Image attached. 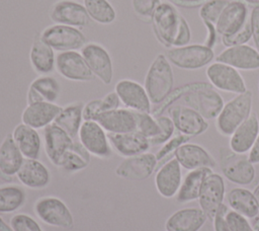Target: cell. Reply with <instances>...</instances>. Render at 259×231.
Wrapping results in <instances>:
<instances>
[{
	"mask_svg": "<svg viewBox=\"0 0 259 231\" xmlns=\"http://www.w3.org/2000/svg\"><path fill=\"white\" fill-rule=\"evenodd\" d=\"M151 20L157 38L165 47L177 48L189 43L191 36L189 25L172 4L160 3Z\"/></svg>",
	"mask_w": 259,
	"mask_h": 231,
	"instance_id": "1",
	"label": "cell"
},
{
	"mask_svg": "<svg viewBox=\"0 0 259 231\" xmlns=\"http://www.w3.org/2000/svg\"><path fill=\"white\" fill-rule=\"evenodd\" d=\"M174 84L173 71L165 55L159 54L151 64L146 78L145 89L151 103H162L171 93Z\"/></svg>",
	"mask_w": 259,
	"mask_h": 231,
	"instance_id": "2",
	"label": "cell"
},
{
	"mask_svg": "<svg viewBox=\"0 0 259 231\" xmlns=\"http://www.w3.org/2000/svg\"><path fill=\"white\" fill-rule=\"evenodd\" d=\"M251 108L252 92L246 90L238 94L224 105L217 117L218 131L225 136H231L250 115Z\"/></svg>",
	"mask_w": 259,
	"mask_h": 231,
	"instance_id": "3",
	"label": "cell"
},
{
	"mask_svg": "<svg viewBox=\"0 0 259 231\" xmlns=\"http://www.w3.org/2000/svg\"><path fill=\"white\" fill-rule=\"evenodd\" d=\"M220 164L224 175L232 182L246 185L255 178L253 163L244 154L234 152L232 149L221 148Z\"/></svg>",
	"mask_w": 259,
	"mask_h": 231,
	"instance_id": "4",
	"label": "cell"
},
{
	"mask_svg": "<svg viewBox=\"0 0 259 231\" xmlns=\"http://www.w3.org/2000/svg\"><path fill=\"white\" fill-rule=\"evenodd\" d=\"M33 210L35 215L50 226L69 229L74 225L73 215L69 207L57 197L39 198L34 203Z\"/></svg>",
	"mask_w": 259,
	"mask_h": 231,
	"instance_id": "5",
	"label": "cell"
},
{
	"mask_svg": "<svg viewBox=\"0 0 259 231\" xmlns=\"http://www.w3.org/2000/svg\"><path fill=\"white\" fill-rule=\"evenodd\" d=\"M184 101L204 120L217 118L224 107L222 96L206 83L186 92Z\"/></svg>",
	"mask_w": 259,
	"mask_h": 231,
	"instance_id": "6",
	"label": "cell"
},
{
	"mask_svg": "<svg viewBox=\"0 0 259 231\" xmlns=\"http://www.w3.org/2000/svg\"><path fill=\"white\" fill-rule=\"evenodd\" d=\"M166 58L178 68L194 70L208 64L213 58V51L204 45H186L169 49Z\"/></svg>",
	"mask_w": 259,
	"mask_h": 231,
	"instance_id": "7",
	"label": "cell"
},
{
	"mask_svg": "<svg viewBox=\"0 0 259 231\" xmlns=\"http://www.w3.org/2000/svg\"><path fill=\"white\" fill-rule=\"evenodd\" d=\"M41 40L53 50L74 51L85 45V35L77 28L65 24H56L47 27L40 34Z\"/></svg>",
	"mask_w": 259,
	"mask_h": 231,
	"instance_id": "8",
	"label": "cell"
},
{
	"mask_svg": "<svg viewBox=\"0 0 259 231\" xmlns=\"http://www.w3.org/2000/svg\"><path fill=\"white\" fill-rule=\"evenodd\" d=\"M78 138L89 154L99 158H108L111 156L112 151L108 137L97 122L84 121L80 127Z\"/></svg>",
	"mask_w": 259,
	"mask_h": 231,
	"instance_id": "9",
	"label": "cell"
},
{
	"mask_svg": "<svg viewBox=\"0 0 259 231\" xmlns=\"http://www.w3.org/2000/svg\"><path fill=\"white\" fill-rule=\"evenodd\" d=\"M206 76L211 85L220 90L238 94L247 90L241 74L230 65L220 62L212 63L206 69Z\"/></svg>",
	"mask_w": 259,
	"mask_h": 231,
	"instance_id": "10",
	"label": "cell"
},
{
	"mask_svg": "<svg viewBox=\"0 0 259 231\" xmlns=\"http://www.w3.org/2000/svg\"><path fill=\"white\" fill-rule=\"evenodd\" d=\"M158 160L152 153H142L126 157L115 169V174L121 178L141 181L147 179L155 170Z\"/></svg>",
	"mask_w": 259,
	"mask_h": 231,
	"instance_id": "11",
	"label": "cell"
},
{
	"mask_svg": "<svg viewBox=\"0 0 259 231\" xmlns=\"http://www.w3.org/2000/svg\"><path fill=\"white\" fill-rule=\"evenodd\" d=\"M249 20L248 8L242 1H229L223 9L215 25L217 33L223 36H230L241 30Z\"/></svg>",
	"mask_w": 259,
	"mask_h": 231,
	"instance_id": "12",
	"label": "cell"
},
{
	"mask_svg": "<svg viewBox=\"0 0 259 231\" xmlns=\"http://www.w3.org/2000/svg\"><path fill=\"white\" fill-rule=\"evenodd\" d=\"M225 197V182L223 177L217 173H210L205 178L199 197V205L201 210L206 214L207 218L213 219L219 209L223 205Z\"/></svg>",
	"mask_w": 259,
	"mask_h": 231,
	"instance_id": "13",
	"label": "cell"
},
{
	"mask_svg": "<svg viewBox=\"0 0 259 231\" xmlns=\"http://www.w3.org/2000/svg\"><path fill=\"white\" fill-rule=\"evenodd\" d=\"M56 67L58 72L69 80L90 81L94 78L83 56L75 51L60 53L56 59Z\"/></svg>",
	"mask_w": 259,
	"mask_h": 231,
	"instance_id": "14",
	"label": "cell"
},
{
	"mask_svg": "<svg viewBox=\"0 0 259 231\" xmlns=\"http://www.w3.org/2000/svg\"><path fill=\"white\" fill-rule=\"evenodd\" d=\"M115 92L119 100L130 109L140 112L151 110V101L145 87L136 81L122 79L115 85Z\"/></svg>",
	"mask_w": 259,
	"mask_h": 231,
	"instance_id": "15",
	"label": "cell"
},
{
	"mask_svg": "<svg viewBox=\"0 0 259 231\" xmlns=\"http://www.w3.org/2000/svg\"><path fill=\"white\" fill-rule=\"evenodd\" d=\"M169 114L175 129L188 137L200 135L208 127L206 121L189 106L175 105L169 109Z\"/></svg>",
	"mask_w": 259,
	"mask_h": 231,
	"instance_id": "16",
	"label": "cell"
},
{
	"mask_svg": "<svg viewBox=\"0 0 259 231\" xmlns=\"http://www.w3.org/2000/svg\"><path fill=\"white\" fill-rule=\"evenodd\" d=\"M215 61L240 70H256L259 68V52L247 45L233 46L222 51Z\"/></svg>",
	"mask_w": 259,
	"mask_h": 231,
	"instance_id": "17",
	"label": "cell"
},
{
	"mask_svg": "<svg viewBox=\"0 0 259 231\" xmlns=\"http://www.w3.org/2000/svg\"><path fill=\"white\" fill-rule=\"evenodd\" d=\"M44 136L46 154L49 160L58 166L61 157L67 151L74 149L76 141L55 123L45 128Z\"/></svg>",
	"mask_w": 259,
	"mask_h": 231,
	"instance_id": "18",
	"label": "cell"
},
{
	"mask_svg": "<svg viewBox=\"0 0 259 231\" xmlns=\"http://www.w3.org/2000/svg\"><path fill=\"white\" fill-rule=\"evenodd\" d=\"M82 56L96 77L106 85L111 82L113 76L112 63L103 47L98 44H88L83 47Z\"/></svg>",
	"mask_w": 259,
	"mask_h": 231,
	"instance_id": "19",
	"label": "cell"
},
{
	"mask_svg": "<svg viewBox=\"0 0 259 231\" xmlns=\"http://www.w3.org/2000/svg\"><path fill=\"white\" fill-rule=\"evenodd\" d=\"M104 131L111 134H122L137 130L135 111L132 109L116 108L98 113L95 119Z\"/></svg>",
	"mask_w": 259,
	"mask_h": 231,
	"instance_id": "20",
	"label": "cell"
},
{
	"mask_svg": "<svg viewBox=\"0 0 259 231\" xmlns=\"http://www.w3.org/2000/svg\"><path fill=\"white\" fill-rule=\"evenodd\" d=\"M53 21L69 26H85L90 23V16L85 7L72 1L57 2L50 13Z\"/></svg>",
	"mask_w": 259,
	"mask_h": 231,
	"instance_id": "21",
	"label": "cell"
},
{
	"mask_svg": "<svg viewBox=\"0 0 259 231\" xmlns=\"http://www.w3.org/2000/svg\"><path fill=\"white\" fill-rule=\"evenodd\" d=\"M62 108L55 102L40 101L29 103L21 114V121L35 130L46 128L54 123Z\"/></svg>",
	"mask_w": 259,
	"mask_h": 231,
	"instance_id": "22",
	"label": "cell"
},
{
	"mask_svg": "<svg viewBox=\"0 0 259 231\" xmlns=\"http://www.w3.org/2000/svg\"><path fill=\"white\" fill-rule=\"evenodd\" d=\"M174 155L179 164L188 170L215 166L212 156L204 148L196 144L184 143L174 151Z\"/></svg>",
	"mask_w": 259,
	"mask_h": 231,
	"instance_id": "23",
	"label": "cell"
},
{
	"mask_svg": "<svg viewBox=\"0 0 259 231\" xmlns=\"http://www.w3.org/2000/svg\"><path fill=\"white\" fill-rule=\"evenodd\" d=\"M107 137L117 153L124 157L145 153L151 145L149 139L138 131L122 134L108 133Z\"/></svg>",
	"mask_w": 259,
	"mask_h": 231,
	"instance_id": "24",
	"label": "cell"
},
{
	"mask_svg": "<svg viewBox=\"0 0 259 231\" xmlns=\"http://www.w3.org/2000/svg\"><path fill=\"white\" fill-rule=\"evenodd\" d=\"M180 164L176 158L166 162L157 171L155 176V185L158 192L170 199L174 197L181 185V169Z\"/></svg>",
	"mask_w": 259,
	"mask_h": 231,
	"instance_id": "25",
	"label": "cell"
},
{
	"mask_svg": "<svg viewBox=\"0 0 259 231\" xmlns=\"http://www.w3.org/2000/svg\"><path fill=\"white\" fill-rule=\"evenodd\" d=\"M16 175L21 184L33 189L46 187L51 180L49 169L37 159L31 158L23 159Z\"/></svg>",
	"mask_w": 259,
	"mask_h": 231,
	"instance_id": "26",
	"label": "cell"
},
{
	"mask_svg": "<svg viewBox=\"0 0 259 231\" xmlns=\"http://www.w3.org/2000/svg\"><path fill=\"white\" fill-rule=\"evenodd\" d=\"M206 219L207 216L201 209H181L167 219L165 227L167 231H198Z\"/></svg>",
	"mask_w": 259,
	"mask_h": 231,
	"instance_id": "27",
	"label": "cell"
},
{
	"mask_svg": "<svg viewBox=\"0 0 259 231\" xmlns=\"http://www.w3.org/2000/svg\"><path fill=\"white\" fill-rule=\"evenodd\" d=\"M259 135V121L255 112H251L247 120L231 135L230 149L244 154L249 151Z\"/></svg>",
	"mask_w": 259,
	"mask_h": 231,
	"instance_id": "28",
	"label": "cell"
},
{
	"mask_svg": "<svg viewBox=\"0 0 259 231\" xmlns=\"http://www.w3.org/2000/svg\"><path fill=\"white\" fill-rule=\"evenodd\" d=\"M12 137L24 158L37 159L40 153V137L35 129L21 123L17 125Z\"/></svg>",
	"mask_w": 259,
	"mask_h": 231,
	"instance_id": "29",
	"label": "cell"
},
{
	"mask_svg": "<svg viewBox=\"0 0 259 231\" xmlns=\"http://www.w3.org/2000/svg\"><path fill=\"white\" fill-rule=\"evenodd\" d=\"M61 92L59 82L50 76H41L34 79L28 89L27 102H55Z\"/></svg>",
	"mask_w": 259,
	"mask_h": 231,
	"instance_id": "30",
	"label": "cell"
},
{
	"mask_svg": "<svg viewBox=\"0 0 259 231\" xmlns=\"http://www.w3.org/2000/svg\"><path fill=\"white\" fill-rule=\"evenodd\" d=\"M24 157L18 149L12 134H8L0 145V171L9 177L15 175Z\"/></svg>",
	"mask_w": 259,
	"mask_h": 231,
	"instance_id": "31",
	"label": "cell"
},
{
	"mask_svg": "<svg viewBox=\"0 0 259 231\" xmlns=\"http://www.w3.org/2000/svg\"><path fill=\"white\" fill-rule=\"evenodd\" d=\"M211 172V168L208 167L191 170L185 176L183 182H181L177 194V202L183 204L198 199L202 184L207 175H209Z\"/></svg>",
	"mask_w": 259,
	"mask_h": 231,
	"instance_id": "32",
	"label": "cell"
},
{
	"mask_svg": "<svg viewBox=\"0 0 259 231\" xmlns=\"http://www.w3.org/2000/svg\"><path fill=\"white\" fill-rule=\"evenodd\" d=\"M84 104L82 102H74L62 108L55 119L54 123L63 129L72 139H76L82 125Z\"/></svg>",
	"mask_w": 259,
	"mask_h": 231,
	"instance_id": "33",
	"label": "cell"
},
{
	"mask_svg": "<svg viewBox=\"0 0 259 231\" xmlns=\"http://www.w3.org/2000/svg\"><path fill=\"white\" fill-rule=\"evenodd\" d=\"M30 63L33 69L40 74H48L54 70L55 55L53 49L37 35L30 49Z\"/></svg>",
	"mask_w": 259,
	"mask_h": 231,
	"instance_id": "34",
	"label": "cell"
},
{
	"mask_svg": "<svg viewBox=\"0 0 259 231\" xmlns=\"http://www.w3.org/2000/svg\"><path fill=\"white\" fill-rule=\"evenodd\" d=\"M228 203L233 211L246 218H254L259 213V208L254 195L243 187H235L228 194Z\"/></svg>",
	"mask_w": 259,
	"mask_h": 231,
	"instance_id": "35",
	"label": "cell"
},
{
	"mask_svg": "<svg viewBox=\"0 0 259 231\" xmlns=\"http://www.w3.org/2000/svg\"><path fill=\"white\" fill-rule=\"evenodd\" d=\"M24 189L17 184L0 186V214H9L19 210L25 203Z\"/></svg>",
	"mask_w": 259,
	"mask_h": 231,
	"instance_id": "36",
	"label": "cell"
},
{
	"mask_svg": "<svg viewBox=\"0 0 259 231\" xmlns=\"http://www.w3.org/2000/svg\"><path fill=\"white\" fill-rule=\"evenodd\" d=\"M85 8L94 21L102 24L111 23L115 19V11L107 0H84Z\"/></svg>",
	"mask_w": 259,
	"mask_h": 231,
	"instance_id": "37",
	"label": "cell"
},
{
	"mask_svg": "<svg viewBox=\"0 0 259 231\" xmlns=\"http://www.w3.org/2000/svg\"><path fill=\"white\" fill-rule=\"evenodd\" d=\"M135 117L137 123L136 131L140 132L148 139L154 138L160 134L161 129L156 121V118H153L149 112L135 111Z\"/></svg>",
	"mask_w": 259,
	"mask_h": 231,
	"instance_id": "38",
	"label": "cell"
},
{
	"mask_svg": "<svg viewBox=\"0 0 259 231\" xmlns=\"http://www.w3.org/2000/svg\"><path fill=\"white\" fill-rule=\"evenodd\" d=\"M229 3V0H209L199 9V16L204 23L215 25L223 9Z\"/></svg>",
	"mask_w": 259,
	"mask_h": 231,
	"instance_id": "39",
	"label": "cell"
},
{
	"mask_svg": "<svg viewBox=\"0 0 259 231\" xmlns=\"http://www.w3.org/2000/svg\"><path fill=\"white\" fill-rule=\"evenodd\" d=\"M88 163L89 162L79 153L74 150H69L61 157L58 166L67 171L76 172L86 168Z\"/></svg>",
	"mask_w": 259,
	"mask_h": 231,
	"instance_id": "40",
	"label": "cell"
},
{
	"mask_svg": "<svg viewBox=\"0 0 259 231\" xmlns=\"http://www.w3.org/2000/svg\"><path fill=\"white\" fill-rule=\"evenodd\" d=\"M156 121L160 126L161 132L158 136L149 139L151 145H159V144L166 143L172 137L175 129L172 120L168 117L159 115V117H156Z\"/></svg>",
	"mask_w": 259,
	"mask_h": 231,
	"instance_id": "41",
	"label": "cell"
},
{
	"mask_svg": "<svg viewBox=\"0 0 259 231\" xmlns=\"http://www.w3.org/2000/svg\"><path fill=\"white\" fill-rule=\"evenodd\" d=\"M252 37L251 32V26H250V17L249 20L246 22L244 27L236 32L235 34H232L230 36H223L221 37L222 43L225 47H233V46H239V45H245L250 38Z\"/></svg>",
	"mask_w": 259,
	"mask_h": 231,
	"instance_id": "42",
	"label": "cell"
},
{
	"mask_svg": "<svg viewBox=\"0 0 259 231\" xmlns=\"http://www.w3.org/2000/svg\"><path fill=\"white\" fill-rule=\"evenodd\" d=\"M226 222L230 231H254L246 217L235 211H228L226 213Z\"/></svg>",
	"mask_w": 259,
	"mask_h": 231,
	"instance_id": "43",
	"label": "cell"
},
{
	"mask_svg": "<svg viewBox=\"0 0 259 231\" xmlns=\"http://www.w3.org/2000/svg\"><path fill=\"white\" fill-rule=\"evenodd\" d=\"M135 12L145 18L152 19L156 8L161 3L160 0H132Z\"/></svg>",
	"mask_w": 259,
	"mask_h": 231,
	"instance_id": "44",
	"label": "cell"
},
{
	"mask_svg": "<svg viewBox=\"0 0 259 231\" xmlns=\"http://www.w3.org/2000/svg\"><path fill=\"white\" fill-rule=\"evenodd\" d=\"M188 140H189L188 136H186V135H179V136H176V137L170 139L169 141H167L165 143V145L156 154V158H157L158 162L161 161L162 159H164L165 157H167L172 151H175L180 145L184 144Z\"/></svg>",
	"mask_w": 259,
	"mask_h": 231,
	"instance_id": "45",
	"label": "cell"
},
{
	"mask_svg": "<svg viewBox=\"0 0 259 231\" xmlns=\"http://www.w3.org/2000/svg\"><path fill=\"white\" fill-rule=\"evenodd\" d=\"M120 103L119 97L117 96L116 92H109L107 93L103 98H101V103H100V112H104V111H108V110H112V109H116L118 108Z\"/></svg>",
	"mask_w": 259,
	"mask_h": 231,
	"instance_id": "46",
	"label": "cell"
},
{
	"mask_svg": "<svg viewBox=\"0 0 259 231\" xmlns=\"http://www.w3.org/2000/svg\"><path fill=\"white\" fill-rule=\"evenodd\" d=\"M250 17V26L252 37L256 48L259 50V6H255L252 9Z\"/></svg>",
	"mask_w": 259,
	"mask_h": 231,
	"instance_id": "47",
	"label": "cell"
},
{
	"mask_svg": "<svg viewBox=\"0 0 259 231\" xmlns=\"http://www.w3.org/2000/svg\"><path fill=\"white\" fill-rule=\"evenodd\" d=\"M100 103H101V99H94V100H90L88 103L84 105V108H83L84 121H94L95 117L100 111Z\"/></svg>",
	"mask_w": 259,
	"mask_h": 231,
	"instance_id": "48",
	"label": "cell"
},
{
	"mask_svg": "<svg viewBox=\"0 0 259 231\" xmlns=\"http://www.w3.org/2000/svg\"><path fill=\"white\" fill-rule=\"evenodd\" d=\"M228 212V209L225 205H222V207L219 209L218 213L215 214L213 218V227L214 231H230L228 224L226 222V213Z\"/></svg>",
	"mask_w": 259,
	"mask_h": 231,
	"instance_id": "49",
	"label": "cell"
},
{
	"mask_svg": "<svg viewBox=\"0 0 259 231\" xmlns=\"http://www.w3.org/2000/svg\"><path fill=\"white\" fill-rule=\"evenodd\" d=\"M249 160L251 163H259V135L255 141V143L253 144L252 148L250 149L249 152V156H248Z\"/></svg>",
	"mask_w": 259,
	"mask_h": 231,
	"instance_id": "50",
	"label": "cell"
},
{
	"mask_svg": "<svg viewBox=\"0 0 259 231\" xmlns=\"http://www.w3.org/2000/svg\"><path fill=\"white\" fill-rule=\"evenodd\" d=\"M253 195H254V198L256 200V203L258 205V208H259V184L255 187L254 191H253Z\"/></svg>",
	"mask_w": 259,
	"mask_h": 231,
	"instance_id": "51",
	"label": "cell"
},
{
	"mask_svg": "<svg viewBox=\"0 0 259 231\" xmlns=\"http://www.w3.org/2000/svg\"><path fill=\"white\" fill-rule=\"evenodd\" d=\"M249 3H253V4H259V0H245Z\"/></svg>",
	"mask_w": 259,
	"mask_h": 231,
	"instance_id": "52",
	"label": "cell"
},
{
	"mask_svg": "<svg viewBox=\"0 0 259 231\" xmlns=\"http://www.w3.org/2000/svg\"><path fill=\"white\" fill-rule=\"evenodd\" d=\"M256 231H259V227H258V228H257V230H256Z\"/></svg>",
	"mask_w": 259,
	"mask_h": 231,
	"instance_id": "53",
	"label": "cell"
}]
</instances>
